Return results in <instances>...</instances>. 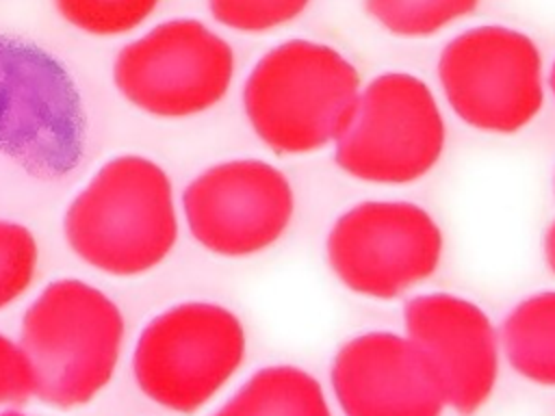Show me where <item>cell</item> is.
<instances>
[{
	"label": "cell",
	"mask_w": 555,
	"mask_h": 416,
	"mask_svg": "<svg viewBox=\"0 0 555 416\" xmlns=\"http://www.w3.org/2000/svg\"><path fill=\"white\" fill-rule=\"evenodd\" d=\"M178 234L171 178L141 154L106 160L63 214V236L78 260L124 280L160 266Z\"/></svg>",
	"instance_id": "obj_1"
},
{
	"label": "cell",
	"mask_w": 555,
	"mask_h": 416,
	"mask_svg": "<svg viewBox=\"0 0 555 416\" xmlns=\"http://www.w3.org/2000/svg\"><path fill=\"white\" fill-rule=\"evenodd\" d=\"M360 91V72L343 52L321 41L288 39L251 67L243 110L271 152L304 156L336 143Z\"/></svg>",
	"instance_id": "obj_2"
},
{
	"label": "cell",
	"mask_w": 555,
	"mask_h": 416,
	"mask_svg": "<svg viewBox=\"0 0 555 416\" xmlns=\"http://www.w3.org/2000/svg\"><path fill=\"white\" fill-rule=\"evenodd\" d=\"M124 334V314L104 290L78 277L50 282L20 327L35 396L54 410L91 403L117 370Z\"/></svg>",
	"instance_id": "obj_3"
},
{
	"label": "cell",
	"mask_w": 555,
	"mask_h": 416,
	"mask_svg": "<svg viewBox=\"0 0 555 416\" xmlns=\"http://www.w3.org/2000/svg\"><path fill=\"white\" fill-rule=\"evenodd\" d=\"M245 351V327L230 308L182 301L141 329L132 373L152 403L176 414H195L234 377Z\"/></svg>",
	"instance_id": "obj_4"
},
{
	"label": "cell",
	"mask_w": 555,
	"mask_h": 416,
	"mask_svg": "<svg viewBox=\"0 0 555 416\" xmlns=\"http://www.w3.org/2000/svg\"><path fill=\"white\" fill-rule=\"evenodd\" d=\"M444 147L447 123L429 84L410 72H384L362 87L334 160L356 180L401 186L425 178Z\"/></svg>",
	"instance_id": "obj_5"
},
{
	"label": "cell",
	"mask_w": 555,
	"mask_h": 416,
	"mask_svg": "<svg viewBox=\"0 0 555 416\" xmlns=\"http://www.w3.org/2000/svg\"><path fill=\"white\" fill-rule=\"evenodd\" d=\"M438 82L466 126L516 134L544 106V67L535 41L512 26H473L442 48Z\"/></svg>",
	"instance_id": "obj_6"
},
{
	"label": "cell",
	"mask_w": 555,
	"mask_h": 416,
	"mask_svg": "<svg viewBox=\"0 0 555 416\" xmlns=\"http://www.w3.org/2000/svg\"><path fill=\"white\" fill-rule=\"evenodd\" d=\"M234 72L232 46L195 17L156 24L113 61V82L124 100L160 119H189L215 108Z\"/></svg>",
	"instance_id": "obj_7"
},
{
	"label": "cell",
	"mask_w": 555,
	"mask_h": 416,
	"mask_svg": "<svg viewBox=\"0 0 555 416\" xmlns=\"http://www.w3.org/2000/svg\"><path fill=\"white\" fill-rule=\"evenodd\" d=\"M444 236L427 208L405 199H366L336 217L325 238L334 277L369 299H397L429 280Z\"/></svg>",
	"instance_id": "obj_8"
},
{
	"label": "cell",
	"mask_w": 555,
	"mask_h": 416,
	"mask_svg": "<svg viewBox=\"0 0 555 416\" xmlns=\"http://www.w3.org/2000/svg\"><path fill=\"white\" fill-rule=\"evenodd\" d=\"M182 214L195 243L221 258L273 247L295 214V191L262 158H230L199 171L182 191Z\"/></svg>",
	"instance_id": "obj_9"
},
{
	"label": "cell",
	"mask_w": 555,
	"mask_h": 416,
	"mask_svg": "<svg viewBox=\"0 0 555 416\" xmlns=\"http://www.w3.org/2000/svg\"><path fill=\"white\" fill-rule=\"evenodd\" d=\"M403 325L434 366L447 407L475 416L490 401L501 364V338L488 312L466 297L436 290L405 301Z\"/></svg>",
	"instance_id": "obj_10"
},
{
	"label": "cell",
	"mask_w": 555,
	"mask_h": 416,
	"mask_svg": "<svg viewBox=\"0 0 555 416\" xmlns=\"http://www.w3.org/2000/svg\"><path fill=\"white\" fill-rule=\"evenodd\" d=\"M330 381L345 416H442L444 390L427 355L405 336L371 329L336 351Z\"/></svg>",
	"instance_id": "obj_11"
},
{
	"label": "cell",
	"mask_w": 555,
	"mask_h": 416,
	"mask_svg": "<svg viewBox=\"0 0 555 416\" xmlns=\"http://www.w3.org/2000/svg\"><path fill=\"white\" fill-rule=\"evenodd\" d=\"M215 416H332L314 375L295 364L258 368Z\"/></svg>",
	"instance_id": "obj_12"
},
{
	"label": "cell",
	"mask_w": 555,
	"mask_h": 416,
	"mask_svg": "<svg viewBox=\"0 0 555 416\" xmlns=\"http://www.w3.org/2000/svg\"><path fill=\"white\" fill-rule=\"evenodd\" d=\"M507 364L522 379L555 388V290L520 299L499 332Z\"/></svg>",
	"instance_id": "obj_13"
},
{
	"label": "cell",
	"mask_w": 555,
	"mask_h": 416,
	"mask_svg": "<svg viewBox=\"0 0 555 416\" xmlns=\"http://www.w3.org/2000/svg\"><path fill=\"white\" fill-rule=\"evenodd\" d=\"M479 0H364L369 17L395 37L423 39L470 15Z\"/></svg>",
	"instance_id": "obj_14"
},
{
	"label": "cell",
	"mask_w": 555,
	"mask_h": 416,
	"mask_svg": "<svg viewBox=\"0 0 555 416\" xmlns=\"http://www.w3.org/2000/svg\"><path fill=\"white\" fill-rule=\"evenodd\" d=\"M63 22L91 37H121L137 30L160 0H52Z\"/></svg>",
	"instance_id": "obj_15"
},
{
	"label": "cell",
	"mask_w": 555,
	"mask_h": 416,
	"mask_svg": "<svg viewBox=\"0 0 555 416\" xmlns=\"http://www.w3.org/2000/svg\"><path fill=\"white\" fill-rule=\"evenodd\" d=\"M39 266V243L20 221L0 219V310L28 292Z\"/></svg>",
	"instance_id": "obj_16"
},
{
	"label": "cell",
	"mask_w": 555,
	"mask_h": 416,
	"mask_svg": "<svg viewBox=\"0 0 555 416\" xmlns=\"http://www.w3.org/2000/svg\"><path fill=\"white\" fill-rule=\"evenodd\" d=\"M312 0H208L210 15L238 32H267L297 20Z\"/></svg>",
	"instance_id": "obj_17"
},
{
	"label": "cell",
	"mask_w": 555,
	"mask_h": 416,
	"mask_svg": "<svg viewBox=\"0 0 555 416\" xmlns=\"http://www.w3.org/2000/svg\"><path fill=\"white\" fill-rule=\"evenodd\" d=\"M35 396V375L20 342L0 334V405H20Z\"/></svg>",
	"instance_id": "obj_18"
},
{
	"label": "cell",
	"mask_w": 555,
	"mask_h": 416,
	"mask_svg": "<svg viewBox=\"0 0 555 416\" xmlns=\"http://www.w3.org/2000/svg\"><path fill=\"white\" fill-rule=\"evenodd\" d=\"M542 253L548 264V269L555 273V219L548 223L544 238H542Z\"/></svg>",
	"instance_id": "obj_19"
},
{
	"label": "cell",
	"mask_w": 555,
	"mask_h": 416,
	"mask_svg": "<svg viewBox=\"0 0 555 416\" xmlns=\"http://www.w3.org/2000/svg\"><path fill=\"white\" fill-rule=\"evenodd\" d=\"M548 87H551V93H553V98H555V63H553V67H551V72H548Z\"/></svg>",
	"instance_id": "obj_20"
},
{
	"label": "cell",
	"mask_w": 555,
	"mask_h": 416,
	"mask_svg": "<svg viewBox=\"0 0 555 416\" xmlns=\"http://www.w3.org/2000/svg\"><path fill=\"white\" fill-rule=\"evenodd\" d=\"M0 416H28V414H22L17 410H4V412H0Z\"/></svg>",
	"instance_id": "obj_21"
}]
</instances>
